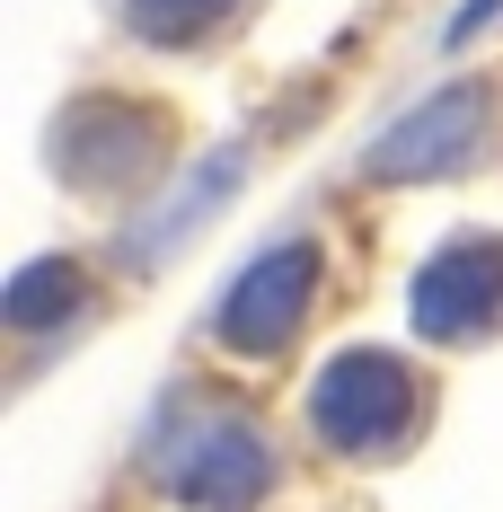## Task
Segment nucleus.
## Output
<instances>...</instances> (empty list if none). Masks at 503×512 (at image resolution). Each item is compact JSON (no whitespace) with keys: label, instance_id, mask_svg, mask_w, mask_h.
<instances>
[{"label":"nucleus","instance_id":"obj_1","mask_svg":"<svg viewBox=\"0 0 503 512\" xmlns=\"http://www.w3.org/2000/svg\"><path fill=\"white\" fill-rule=\"evenodd\" d=\"M433 389L380 345H345L309 380V433L336 451V460H398L406 442L424 433Z\"/></svg>","mask_w":503,"mask_h":512},{"label":"nucleus","instance_id":"obj_2","mask_svg":"<svg viewBox=\"0 0 503 512\" xmlns=\"http://www.w3.org/2000/svg\"><path fill=\"white\" fill-rule=\"evenodd\" d=\"M53 168L80 195H151V177L168 168V124L133 98H80L53 124Z\"/></svg>","mask_w":503,"mask_h":512},{"label":"nucleus","instance_id":"obj_3","mask_svg":"<svg viewBox=\"0 0 503 512\" xmlns=\"http://www.w3.org/2000/svg\"><path fill=\"white\" fill-rule=\"evenodd\" d=\"M309 301H318V239L292 230V239H274L221 301L203 309V327H212V345L265 362V354H283V345L309 327Z\"/></svg>","mask_w":503,"mask_h":512},{"label":"nucleus","instance_id":"obj_4","mask_svg":"<svg viewBox=\"0 0 503 512\" xmlns=\"http://www.w3.org/2000/svg\"><path fill=\"white\" fill-rule=\"evenodd\" d=\"M495 80H459L442 98H424L415 115H398L371 151H362V177H406V186H424V177H459V168H477V159L495 151Z\"/></svg>","mask_w":503,"mask_h":512},{"label":"nucleus","instance_id":"obj_5","mask_svg":"<svg viewBox=\"0 0 503 512\" xmlns=\"http://www.w3.org/2000/svg\"><path fill=\"white\" fill-rule=\"evenodd\" d=\"M406 318L433 345H486V336H503V239L495 230H459V239H442L424 256L415 283H406Z\"/></svg>","mask_w":503,"mask_h":512},{"label":"nucleus","instance_id":"obj_6","mask_svg":"<svg viewBox=\"0 0 503 512\" xmlns=\"http://www.w3.org/2000/svg\"><path fill=\"white\" fill-rule=\"evenodd\" d=\"M159 477H168V495L195 512H248L265 486H274V451H265V433H256L248 415H186V433L177 442H159Z\"/></svg>","mask_w":503,"mask_h":512},{"label":"nucleus","instance_id":"obj_7","mask_svg":"<svg viewBox=\"0 0 503 512\" xmlns=\"http://www.w3.org/2000/svg\"><path fill=\"white\" fill-rule=\"evenodd\" d=\"M239 9H248V0H115L124 36H142V45H159V53L212 45L221 27H239Z\"/></svg>","mask_w":503,"mask_h":512},{"label":"nucleus","instance_id":"obj_8","mask_svg":"<svg viewBox=\"0 0 503 512\" xmlns=\"http://www.w3.org/2000/svg\"><path fill=\"white\" fill-rule=\"evenodd\" d=\"M80 274H71V256H36L18 283H9V327L18 336H45V327H71L80 318Z\"/></svg>","mask_w":503,"mask_h":512}]
</instances>
